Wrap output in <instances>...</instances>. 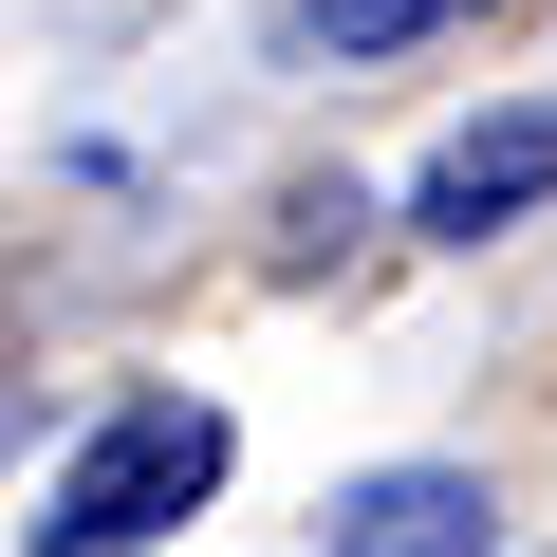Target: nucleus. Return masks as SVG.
Listing matches in <instances>:
<instances>
[{
  "mask_svg": "<svg viewBox=\"0 0 557 557\" xmlns=\"http://www.w3.org/2000/svg\"><path fill=\"white\" fill-rule=\"evenodd\" d=\"M539 186H557V94H539V112L446 131V149H428V186H409V223H428V242H483V223H520Z\"/></svg>",
  "mask_w": 557,
  "mask_h": 557,
  "instance_id": "nucleus-2",
  "label": "nucleus"
},
{
  "mask_svg": "<svg viewBox=\"0 0 557 557\" xmlns=\"http://www.w3.org/2000/svg\"><path fill=\"white\" fill-rule=\"evenodd\" d=\"M428 20H465V0H317L298 38H317V57H391V38H428Z\"/></svg>",
  "mask_w": 557,
  "mask_h": 557,
  "instance_id": "nucleus-4",
  "label": "nucleus"
},
{
  "mask_svg": "<svg viewBox=\"0 0 557 557\" xmlns=\"http://www.w3.org/2000/svg\"><path fill=\"white\" fill-rule=\"evenodd\" d=\"M483 539H502L483 465H372V483H335V557H483Z\"/></svg>",
  "mask_w": 557,
  "mask_h": 557,
  "instance_id": "nucleus-3",
  "label": "nucleus"
},
{
  "mask_svg": "<svg viewBox=\"0 0 557 557\" xmlns=\"http://www.w3.org/2000/svg\"><path fill=\"white\" fill-rule=\"evenodd\" d=\"M223 502V409L205 391H131V409H94V446L38 483V557H149L168 520H205Z\"/></svg>",
  "mask_w": 557,
  "mask_h": 557,
  "instance_id": "nucleus-1",
  "label": "nucleus"
}]
</instances>
